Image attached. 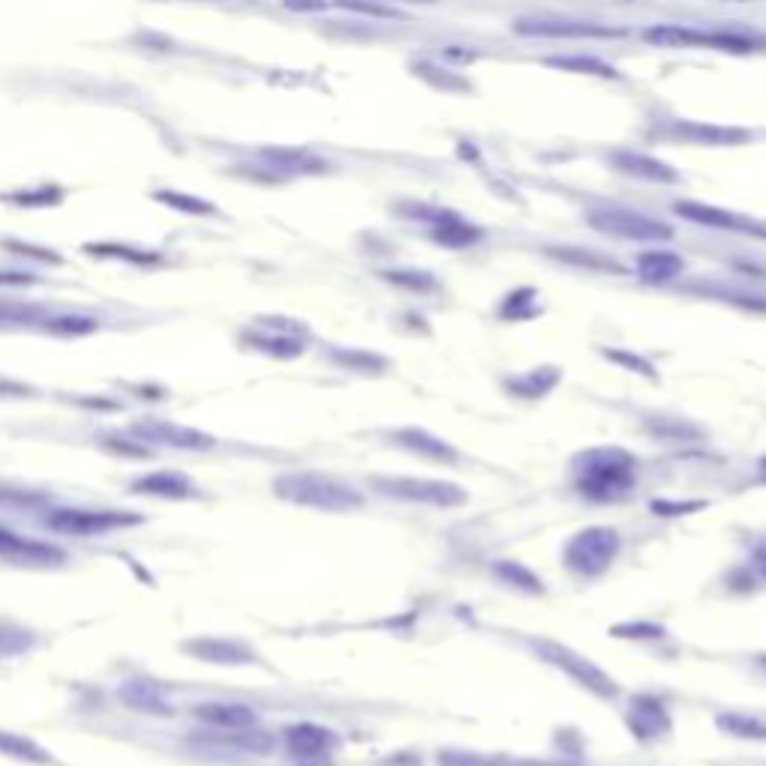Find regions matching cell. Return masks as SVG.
<instances>
[{
    "instance_id": "1",
    "label": "cell",
    "mask_w": 766,
    "mask_h": 766,
    "mask_svg": "<svg viewBox=\"0 0 766 766\" xmlns=\"http://www.w3.org/2000/svg\"><path fill=\"white\" fill-rule=\"evenodd\" d=\"M635 467H638V461L620 446L587 449L572 461L575 488L596 503L623 500L638 482Z\"/></svg>"
},
{
    "instance_id": "2",
    "label": "cell",
    "mask_w": 766,
    "mask_h": 766,
    "mask_svg": "<svg viewBox=\"0 0 766 766\" xmlns=\"http://www.w3.org/2000/svg\"><path fill=\"white\" fill-rule=\"evenodd\" d=\"M276 497L306 506V509H321V512H354L363 506V494L339 482L336 476L318 473V470H297V473H282L273 479Z\"/></svg>"
},
{
    "instance_id": "3",
    "label": "cell",
    "mask_w": 766,
    "mask_h": 766,
    "mask_svg": "<svg viewBox=\"0 0 766 766\" xmlns=\"http://www.w3.org/2000/svg\"><path fill=\"white\" fill-rule=\"evenodd\" d=\"M527 644H530V650H533L545 665L563 671L569 680H575L578 686H584V689L593 692L596 698L614 701V698L620 695V686L614 683V677H608L599 665H593L587 656L575 653L572 647L557 644V641H548V638H530Z\"/></svg>"
},
{
    "instance_id": "4",
    "label": "cell",
    "mask_w": 766,
    "mask_h": 766,
    "mask_svg": "<svg viewBox=\"0 0 766 766\" xmlns=\"http://www.w3.org/2000/svg\"><path fill=\"white\" fill-rule=\"evenodd\" d=\"M587 225L599 234L626 240V243H668L674 240V228L662 219H653L641 210L629 207H596L587 213Z\"/></svg>"
},
{
    "instance_id": "5",
    "label": "cell",
    "mask_w": 766,
    "mask_h": 766,
    "mask_svg": "<svg viewBox=\"0 0 766 766\" xmlns=\"http://www.w3.org/2000/svg\"><path fill=\"white\" fill-rule=\"evenodd\" d=\"M644 42L659 48H716V51H734L749 54L758 48V39L731 33V30H698L689 24H653L644 33Z\"/></svg>"
},
{
    "instance_id": "6",
    "label": "cell",
    "mask_w": 766,
    "mask_h": 766,
    "mask_svg": "<svg viewBox=\"0 0 766 766\" xmlns=\"http://www.w3.org/2000/svg\"><path fill=\"white\" fill-rule=\"evenodd\" d=\"M620 554V533L611 527H587L575 533L563 548V563L584 578L602 575Z\"/></svg>"
},
{
    "instance_id": "7",
    "label": "cell",
    "mask_w": 766,
    "mask_h": 766,
    "mask_svg": "<svg viewBox=\"0 0 766 766\" xmlns=\"http://www.w3.org/2000/svg\"><path fill=\"white\" fill-rule=\"evenodd\" d=\"M653 138L689 147H743L755 135L743 126H722V123H701V120H662L650 129Z\"/></svg>"
},
{
    "instance_id": "8",
    "label": "cell",
    "mask_w": 766,
    "mask_h": 766,
    "mask_svg": "<svg viewBox=\"0 0 766 766\" xmlns=\"http://www.w3.org/2000/svg\"><path fill=\"white\" fill-rule=\"evenodd\" d=\"M372 485L383 497L407 500V503H428L440 509H452L467 503V491L455 482L443 479H416V476H375Z\"/></svg>"
},
{
    "instance_id": "9",
    "label": "cell",
    "mask_w": 766,
    "mask_h": 766,
    "mask_svg": "<svg viewBox=\"0 0 766 766\" xmlns=\"http://www.w3.org/2000/svg\"><path fill=\"white\" fill-rule=\"evenodd\" d=\"M141 524L138 512H114V509H54L45 518V527L63 536H99L123 527Z\"/></svg>"
},
{
    "instance_id": "10",
    "label": "cell",
    "mask_w": 766,
    "mask_h": 766,
    "mask_svg": "<svg viewBox=\"0 0 766 766\" xmlns=\"http://www.w3.org/2000/svg\"><path fill=\"white\" fill-rule=\"evenodd\" d=\"M303 336L306 327H300L297 321H285V318H264L258 321L252 330L243 333V342L261 354H270L276 360H294L303 354Z\"/></svg>"
},
{
    "instance_id": "11",
    "label": "cell",
    "mask_w": 766,
    "mask_h": 766,
    "mask_svg": "<svg viewBox=\"0 0 766 766\" xmlns=\"http://www.w3.org/2000/svg\"><path fill=\"white\" fill-rule=\"evenodd\" d=\"M518 36H539V39H608L623 36L620 27L578 21V18H518L512 24Z\"/></svg>"
},
{
    "instance_id": "12",
    "label": "cell",
    "mask_w": 766,
    "mask_h": 766,
    "mask_svg": "<svg viewBox=\"0 0 766 766\" xmlns=\"http://www.w3.org/2000/svg\"><path fill=\"white\" fill-rule=\"evenodd\" d=\"M132 434L141 443H159V446H171V449H192V452H207L216 446V437H210L207 431L189 428V425H177L168 419H144L132 425Z\"/></svg>"
},
{
    "instance_id": "13",
    "label": "cell",
    "mask_w": 766,
    "mask_h": 766,
    "mask_svg": "<svg viewBox=\"0 0 766 766\" xmlns=\"http://www.w3.org/2000/svg\"><path fill=\"white\" fill-rule=\"evenodd\" d=\"M674 213L683 216L686 222L707 225V228H716V231H737V234H758V237H766V225L749 219V216H743V213H731V210L713 207V204L677 201V204H674Z\"/></svg>"
},
{
    "instance_id": "14",
    "label": "cell",
    "mask_w": 766,
    "mask_h": 766,
    "mask_svg": "<svg viewBox=\"0 0 766 766\" xmlns=\"http://www.w3.org/2000/svg\"><path fill=\"white\" fill-rule=\"evenodd\" d=\"M186 656L198 659V662H207V665H255L258 662V653L243 644V641H234V638H213V635H204V638H192V641H183L180 647Z\"/></svg>"
},
{
    "instance_id": "15",
    "label": "cell",
    "mask_w": 766,
    "mask_h": 766,
    "mask_svg": "<svg viewBox=\"0 0 766 766\" xmlns=\"http://www.w3.org/2000/svg\"><path fill=\"white\" fill-rule=\"evenodd\" d=\"M0 557L15 566H60V563H66L63 548H57L51 542H39L33 536H18L3 527H0Z\"/></svg>"
},
{
    "instance_id": "16",
    "label": "cell",
    "mask_w": 766,
    "mask_h": 766,
    "mask_svg": "<svg viewBox=\"0 0 766 766\" xmlns=\"http://www.w3.org/2000/svg\"><path fill=\"white\" fill-rule=\"evenodd\" d=\"M285 746H288V755L297 761H324L339 752V737H336V731H330L324 725L300 722V725L288 728Z\"/></svg>"
},
{
    "instance_id": "17",
    "label": "cell",
    "mask_w": 766,
    "mask_h": 766,
    "mask_svg": "<svg viewBox=\"0 0 766 766\" xmlns=\"http://www.w3.org/2000/svg\"><path fill=\"white\" fill-rule=\"evenodd\" d=\"M611 165L614 171L626 174V177H635V180H644V183H659V186H671V183H680V174L677 168H671L668 162L650 156V153H638V150H614L611 153Z\"/></svg>"
},
{
    "instance_id": "18",
    "label": "cell",
    "mask_w": 766,
    "mask_h": 766,
    "mask_svg": "<svg viewBox=\"0 0 766 766\" xmlns=\"http://www.w3.org/2000/svg\"><path fill=\"white\" fill-rule=\"evenodd\" d=\"M117 698L129 710H138V713H150V716H171L174 713L171 701L162 692V686L153 683V680H141V677L123 680L120 689H117Z\"/></svg>"
},
{
    "instance_id": "19",
    "label": "cell",
    "mask_w": 766,
    "mask_h": 766,
    "mask_svg": "<svg viewBox=\"0 0 766 766\" xmlns=\"http://www.w3.org/2000/svg\"><path fill=\"white\" fill-rule=\"evenodd\" d=\"M132 491L147 497H162V500H189L198 494L195 482L177 470H153L147 476H138L132 482Z\"/></svg>"
},
{
    "instance_id": "20",
    "label": "cell",
    "mask_w": 766,
    "mask_h": 766,
    "mask_svg": "<svg viewBox=\"0 0 766 766\" xmlns=\"http://www.w3.org/2000/svg\"><path fill=\"white\" fill-rule=\"evenodd\" d=\"M195 719L219 731H246L258 725V713L249 704H216V701L198 704Z\"/></svg>"
},
{
    "instance_id": "21",
    "label": "cell",
    "mask_w": 766,
    "mask_h": 766,
    "mask_svg": "<svg viewBox=\"0 0 766 766\" xmlns=\"http://www.w3.org/2000/svg\"><path fill=\"white\" fill-rule=\"evenodd\" d=\"M392 440L401 449H407L419 458L437 461V464H455L458 461V452L446 440H440V437H434L422 428H398V431H392Z\"/></svg>"
},
{
    "instance_id": "22",
    "label": "cell",
    "mask_w": 766,
    "mask_h": 766,
    "mask_svg": "<svg viewBox=\"0 0 766 766\" xmlns=\"http://www.w3.org/2000/svg\"><path fill=\"white\" fill-rule=\"evenodd\" d=\"M629 728H632V734H638V737H644V740H650V737H659V734H665L668 728H671V719H668V713H665V704L662 701H656V698H635V704H632V710H629Z\"/></svg>"
},
{
    "instance_id": "23",
    "label": "cell",
    "mask_w": 766,
    "mask_h": 766,
    "mask_svg": "<svg viewBox=\"0 0 766 766\" xmlns=\"http://www.w3.org/2000/svg\"><path fill=\"white\" fill-rule=\"evenodd\" d=\"M638 276L650 285H662V282H671L677 279L683 270H686V261L674 252H665V249H653V252H644L635 264Z\"/></svg>"
},
{
    "instance_id": "24",
    "label": "cell",
    "mask_w": 766,
    "mask_h": 766,
    "mask_svg": "<svg viewBox=\"0 0 766 766\" xmlns=\"http://www.w3.org/2000/svg\"><path fill=\"white\" fill-rule=\"evenodd\" d=\"M0 755L18 764H33V766H54V755L48 749H42L36 740L21 737L15 731H0Z\"/></svg>"
},
{
    "instance_id": "25",
    "label": "cell",
    "mask_w": 766,
    "mask_h": 766,
    "mask_svg": "<svg viewBox=\"0 0 766 766\" xmlns=\"http://www.w3.org/2000/svg\"><path fill=\"white\" fill-rule=\"evenodd\" d=\"M431 240L446 249H467L482 240V228H476L467 219H461L458 213H452L443 225L431 228Z\"/></svg>"
},
{
    "instance_id": "26",
    "label": "cell",
    "mask_w": 766,
    "mask_h": 766,
    "mask_svg": "<svg viewBox=\"0 0 766 766\" xmlns=\"http://www.w3.org/2000/svg\"><path fill=\"white\" fill-rule=\"evenodd\" d=\"M557 383H560V369L545 366V369H533V372L518 375V378H506L503 386H506V392L521 395V398H542V395H548Z\"/></svg>"
},
{
    "instance_id": "27",
    "label": "cell",
    "mask_w": 766,
    "mask_h": 766,
    "mask_svg": "<svg viewBox=\"0 0 766 766\" xmlns=\"http://www.w3.org/2000/svg\"><path fill=\"white\" fill-rule=\"evenodd\" d=\"M36 647V632L15 623V620H0V662L24 656Z\"/></svg>"
},
{
    "instance_id": "28",
    "label": "cell",
    "mask_w": 766,
    "mask_h": 766,
    "mask_svg": "<svg viewBox=\"0 0 766 766\" xmlns=\"http://www.w3.org/2000/svg\"><path fill=\"white\" fill-rule=\"evenodd\" d=\"M330 360L336 366L348 369V372H357V375H381L383 369L389 366L381 354L357 351V348H336V351H330Z\"/></svg>"
},
{
    "instance_id": "29",
    "label": "cell",
    "mask_w": 766,
    "mask_h": 766,
    "mask_svg": "<svg viewBox=\"0 0 766 766\" xmlns=\"http://www.w3.org/2000/svg\"><path fill=\"white\" fill-rule=\"evenodd\" d=\"M548 66L563 69V72H578V75H596V78H620V72L599 60V57H587V54H569V57H545Z\"/></svg>"
},
{
    "instance_id": "30",
    "label": "cell",
    "mask_w": 766,
    "mask_h": 766,
    "mask_svg": "<svg viewBox=\"0 0 766 766\" xmlns=\"http://www.w3.org/2000/svg\"><path fill=\"white\" fill-rule=\"evenodd\" d=\"M647 428L650 434L668 440V443H689V440H701L704 431L689 422V419H674V416H656V419H647Z\"/></svg>"
},
{
    "instance_id": "31",
    "label": "cell",
    "mask_w": 766,
    "mask_h": 766,
    "mask_svg": "<svg viewBox=\"0 0 766 766\" xmlns=\"http://www.w3.org/2000/svg\"><path fill=\"white\" fill-rule=\"evenodd\" d=\"M494 575L503 581V584H509V587H515V590H524V593H545V584H542V578H536L524 563H515V560H497L494 563Z\"/></svg>"
},
{
    "instance_id": "32",
    "label": "cell",
    "mask_w": 766,
    "mask_h": 766,
    "mask_svg": "<svg viewBox=\"0 0 766 766\" xmlns=\"http://www.w3.org/2000/svg\"><path fill=\"white\" fill-rule=\"evenodd\" d=\"M45 330L51 336H90L99 330V321L84 318V315H60V318L45 321Z\"/></svg>"
},
{
    "instance_id": "33",
    "label": "cell",
    "mask_w": 766,
    "mask_h": 766,
    "mask_svg": "<svg viewBox=\"0 0 766 766\" xmlns=\"http://www.w3.org/2000/svg\"><path fill=\"white\" fill-rule=\"evenodd\" d=\"M719 728H725L728 734L746 737V740H766V725L749 719V716H719Z\"/></svg>"
},
{
    "instance_id": "34",
    "label": "cell",
    "mask_w": 766,
    "mask_h": 766,
    "mask_svg": "<svg viewBox=\"0 0 766 766\" xmlns=\"http://www.w3.org/2000/svg\"><path fill=\"white\" fill-rule=\"evenodd\" d=\"M383 279L398 285V288H407V291H431V288H437L434 276L419 273V270H392V273H383Z\"/></svg>"
},
{
    "instance_id": "35",
    "label": "cell",
    "mask_w": 766,
    "mask_h": 766,
    "mask_svg": "<svg viewBox=\"0 0 766 766\" xmlns=\"http://www.w3.org/2000/svg\"><path fill=\"white\" fill-rule=\"evenodd\" d=\"M39 318H42L39 306H21V303L0 306V324H36Z\"/></svg>"
},
{
    "instance_id": "36",
    "label": "cell",
    "mask_w": 766,
    "mask_h": 766,
    "mask_svg": "<svg viewBox=\"0 0 766 766\" xmlns=\"http://www.w3.org/2000/svg\"><path fill=\"white\" fill-rule=\"evenodd\" d=\"M605 357H608L611 363L629 369V372H638V375H644V378H656V369H653L644 357H638V354H629V351H605Z\"/></svg>"
},
{
    "instance_id": "37",
    "label": "cell",
    "mask_w": 766,
    "mask_h": 766,
    "mask_svg": "<svg viewBox=\"0 0 766 766\" xmlns=\"http://www.w3.org/2000/svg\"><path fill=\"white\" fill-rule=\"evenodd\" d=\"M102 443L117 452V455H129V458H150V449L141 443V440H126V437H117V434H105Z\"/></svg>"
},
{
    "instance_id": "38",
    "label": "cell",
    "mask_w": 766,
    "mask_h": 766,
    "mask_svg": "<svg viewBox=\"0 0 766 766\" xmlns=\"http://www.w3.org/2000/svg\"><path fill=\"white\" fill-rule=\"evenodd\" d=\"M33 395H36V389L30 383L0 378V398H33Z\"/></svg>"
},
{
    "instance_id": "39",
    "label": "cell",
    "mask_w": 766,
    "mask_h": 766,
    "mask_svg": "<svg viewBox=\"0 0 766 766\" xmlns=\"http://www.w3.org/2000/svg\"><path fill=\"white\" fill-rule=\"evenodd\" d=\"M704 503L701 500H695V503H653V512L656 515H686V512H695V509H701Z\"/></svg>"
},
{
    "instance_id": "40",
    "label": "cell",
    "mask_w": 766,
    "mask_h": 766,
    "mask_svg": "<svg viewBox=\"0 0 766 766\" xmlns=\"http://www.w3.org/2000/svg\"><path fill=\"white\" fill-rule=\"evenodd\" d=\"M342 6L348 9H357V12H366V15H381V18H392L395 9H386V6H378V3H366V0H339Z\"/></svg>"
},
{
    "instance_id": "41",
    "label": "cell",
    "mask_w": 766,
    "mask_h": 766,
    "mask_svg": "<svg viewBox=\"0 0 766 766\" xmlns=\"http://www.w3.org/2000/svg\"><path fill=\"white\" fill-rule=\"evenodd\" d=\"M623 632H632L626 638H662V626H617L614 635H623Z\"/></svg>"
},
{
    "instance_id": "42",
    "label": "cell",
    "mask_w": 766,
    "mask_h": 766,
    "mask_svg": "<svg viewBox=\"0 0 766 766\" xmlns=\"http://www.w3.org/2000/svg\"><path fill=\"white\" fill-rule=\"evenodd\" d=\"M162 201H168V204H174V207H183V210H189V213H210V207L207 204H201V201H186V198H174V195H159Z\"/></svg>"
},
{
    "instance_id": "43",
    "label": "cell",
    "mask_w": 766,
    "mask_h": 766,
    "mask_svg": "<svg viewBox=\"0 0 766 766\" xmlns=\"http://www.w3.org/2000/svg\"><path fill=\"white\" fill-rule=\"evenodd\" d=\"M731 300H734V303H740V306H746V309L766 312V294H755V297H743V294H734Z\"/></svg>"
},
{
    "instance_id": "44",
    "label": "cell",
    "mask_w": 766,
    "mask_h": 766,
    "mask_svg": "<svg viewBox=\"0 0 766 766\" xmlns=\"http://www.w3.org/2000/svg\"><path fill=\"white\" fill-rule=\"evenodd\" d=\"M291 9H327V0H285Z\"/></svg>"
},
{
    "instance_id": "45",
    "label": "cell",
    "mask_w": 766,
    "mask_h": 766,
    "mask_svg": "<svg viewBox=\"0 0 766 766\" xmlns=\"http://www.w3.org/2000/svg\"><path fill=\"white\" fill-rule=\"evenodd\" d=\"M755 563H758V569H761V572H764V575H766V548H761V551H758Z\"/></svg>"
},
{
    "instance_id": "46",
    "label": "cell",
    "mask_w": 766,
    "mask_h": 766,
    "mask_svg": "<svg viewBox=\"0 0 766 766\" xmlns=\"http://www.w3.org/2000/svg\"><path fill=\"white\" fill-rule=\"evenodd\" d=\"M395 3H434V0H395Z\"/></svg>"
},
{
    "instance_id": "47",
    "label": "cell",
    "mask_w": 766,
    "mask_h": 766,
    "mask_svg": "<svg viewBox=\"0 0 766 766\" xmlns=\"http://www.w3.org/2000/svg\"><path fill=\"white\" fill-rule=\"evenodd\" d=\"M722 3H749V0H722Z\"/></svg>"
},
{
    "instance_id": "48",
    "label": "cell",
    "mask_w": 766,
    "mask_h": 766,
    "mask_svg": "<svg viewBox=\"0 0 766 766\" xmlns=\"http://www.w3.org/2000/svg\"><path fill=\"white\" fill-rule=\"evenodd\" d=\"M761 470H764V476H766V458H761Z\"/></svg>"
}]
</instances>
